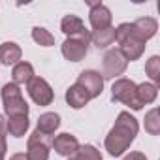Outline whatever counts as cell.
Wrapping results in <instances>:
<instances>
[{
  "label": "cell",
  "instance_id": "83f0119b",
  "mask_svg": "<svg viewBox=\"0 0 160 160\" xmlns=\"http://www.w3.org/2000/svg\"><path fill=\"white\" fill-rule=\"evenodd\" d=\"M0 160H4V152H0Z\"/></svg>",
  "mask_w": 160,
  "mask_h": 160
},
{
  "label": "cell",
  "instance_id": "6da1fadb",
  "mask_svg": "<svg viewBox=\"0 0 160 160\" xmlns=\"http://www.w3.org/2000/svg\"><path fill=\"white\" fill-rule=\"evenodd\" d=\"M139 132V124L138 119L134 115H130L128 111H121L117 115V121L113 124V128L109 130V134L106 136V151L111 156H121L124 151H128V147L134 143L136 136Z\"/></svg>",
  "mask_w": 160,
  "mask_h": 160
},
{
  "label": "cell",
  "instance_id": "e0dca14e",
  "mask_svg": "<svg viewBox=\"0 0 160 160\" xmlns=\"http://www.w3.org/2000/svg\"><path fill=\"white\" fill-rule=\"evenodd\" d=\"M6 126H8V134H10V136H13V138H23L25 132H27L28 126H30L28 115H13V117H8Z\"/></svg>",
  "mask_w": 160,
  "mask_h": 160
},
{
  "label": "cell",
  "instance_id": "52a82bcc",
  "mask_svg": "<svg viewBox=\"0 0 160 160\" xmlns=\"http://www.w3.org/2000/svg\"><path fill=\"white\" fill-rule=\"evenodd\" d=\"M81 89H85V92L89 94V98H98L104 91V77L100 72L96 70H83L79 73L77 81H75Z\"/></svg>",
  "mask_w": 160,
  "mask_h": 160
},
{
  "label": "cell",
  "instance_id": "ba28073f",
  "mask_svg": "<svg viewBox=\"0 0 160 160\" xmlns=\"http://www.w3.org/2000/svg\"><path fill=\"white\" fill-rule=\"evenodd\" d=\"M28 94H30V98L34 100V104H38V106H49L51 102H53V98H55V92H53V89H51V85L45 81L43 77H32L30 81H28Z\"/></svg>",
  "mask_w": 160,
  "mask_h": 160
},
{
  "label": "cell",
  "instance_id": "9a60e30c",
  "mask_svg": "<svg viewBox=\"0 0 160 160\" xmlns=\"http://www.w3.org/2000/svg\"><path fill=\"white\" fill-rule=\"evenodd\" d=\"M34 77V68L30 62H25V60H19L13 70H12V79L13 83L19 87V85H28V81Z\"/></svg>",
  "mask_w": 160,
  "mask_h": 160
},
{
  "label": "cell",
  "instance_id": "603a6c76",
  "mask_svg": "<svg viewBox=\"0 0 160 160\" xmlns=\"http://www.w3.org/2000/svg\"><path fill=\"white\" fill-rule=\"evenodd\" d=\"M75 158L77 160H102V152L94 145H79Z\"/></svg>",
  "mask_w": 160,
  "mask_h": 160
},
{
  "label": "cell",
  "instance_id": "3957f363",
  "mask_svg": "<svg viewBox=\"0 0 160 160\" xmlns=\"http://www.w3.org/2000/svg\"><path fill=\"white\" fill-rule=\"evenodd\" d=\"M111 100L113 102H121L124 106H128L134 111H139L143 106L138 100V85L132 79L126 77H119L111 87Z\"/></svg>",
  "mask_w": 160,
  "mask_h": 160
},
{
  "label": "cell",
  "instance_id": "d6986e66",
  "mask_svg": "<svg viewBox=\"0 0 160 160\" xmlns=\"http://www.w3.org/2000/svg\"><path fill=\"white\" fill-rule=\"evenodd\" d=\"M91 42H92L98 49H106V47H109V45L115 42V28L109 27V28H104V30L91 32Z\"/></svg>",
  "mask_w": 160,
  "mask_h": 160
},
{
  "label": "cell",
  "instance_id": "8fae6325",
  "mask_svg": "<svg viewBox=\"0 0 160 160\" xmlns=\"http://www.w3.org/2000/svg\"><path fill=\"white\" fill-rule=\"evenodd\" d=\"M60 30L68 38H85V40H91V30L85 28V23H83L81 17H77L73 13L64 15V19L60 21Z\"/></svg>",
  "mask_w": 160,
  "mask_h": 160
},
{
  "label": "cell",
  "instance_id": "4fadbf2b",
  "mask_svg": "<svg viewBox=\"0 0 160 160\" xmlns=\"http://www.w3.org/2000/svg\"><path fill=\"white\" fill-rule=\"evenodd\" d=\"M64 98H66V104H68L70 108H73V109H81V108H85L87 102L91 100L89 94L85 92V89H81L77 83H73L72 87H68Z\"/></svg>",
  "mask_w": 160,
  "mask_h": 160
},
{
  "label": "cell",
  "instance_id": "44dd1931",
  "mask_svg": "<svg viewBox=\"0 0 160 160\" xmlns=\"http://www.w3.org/2000/svg\"><path fill=\"white\" fill-rule=\"evenodd\" d=\"M145 132H149L151 136L160 134V111H158V108H152L145 115Z\"/></svg>",
  "mask_w": 160,
  "mask_h": 160
},
{
  "label": "cell",
  "instance_id": "ffe728a7",
  "mask_svg": "<svg viewBox=\"0 0 160 160\" xmlns=\"http://www.w3.org/2000/svg\"><path fill=\"white\" fill-rule=\"evenodd\" d=\"M158 96V87L154 83H141L138 85V100L141 106L145 104H152Z\"/></svg>",
  "mask_w": 160,
  "mask_h": 160
},
{
  "label": "cell",
  "instance_id": "5bb4252c",
  "mask_svg": "<svg viewBox=\"0 0 160 160\" xmlns=\"http://www.w3.org/2000/svg\"><path fill=\"white\" fill-rule=\"evenodd\" d=\"M21 55H23V51L15 42H4L0 45V62L4 66H10V64L15 66L21 60Z\"/></svg>",
  "mask_w": 160,
  "mask_h": 160
},
{
  "label": "cell",
  "instance_id": "5b68a950",
  "mask_svg": "<svg viewBox=\"0 0 160 160\" xmlns=\"http://www.w3.org/2000/svg\"><path fill=\"white\" fill-rule=\"evenodd\" d=\"M53 139L55 136H47V134H42L40 130H34L27 143V152H25L27 160H47Z\"/></svg>",
  "mask_w": 160,
  "mask_h": 160
},
{
  "label": "cell",
  "instance_id": "7c38bea8",
  "mask_svg": "<svg viewBox=\"0 0 160 160\" xmlns=\"http://www.w3.org/2000/svg\"><path fill=\"white\" fill-rule=\"evenodd\" d=\"M51 147L57 151V154H60V156H68V158H70V156H73V154L77 152V149H79V141H77L75 136L64 132V134H58V136L53 139Z\"/></svg>",
  "mask_w": 160,
  "mask_h": 160
},
{
  "label": "cell",
  "instance_id": "484cf974",
  "mask_svg": "<svg viewBox=\"0 0 160 160\" xmlns=\"http://www.w3.org/2000/svg\"><path fill=\"white\" fill-rule=\"evenodd\" d=\"M8 136V126H6V119L0 115V139H6Z\"/></svg>",
  "mask_w": 160,
  "mask_h": 160
},
{
  "label": "cell",
  "instance_id": "4316f807",
  "mask_svg": "<svg viewBox=\"0 0 160 160\" xmlns=\"http://www.w3.org/2000/svg\"><path fill=\"white\" fill-rule=\"evenodd\" d=\"M10 160H27V156H25V152H15L10 156Z\"/></svg>",
  "mask_w": 160,
  "mask_h": 160
},
{
  "label": "cell",
  "instance_id": "8992f818",
  "mask_svg": "<svg viewBox=\"0 0 160 160\" xmlns=\"http://www.w3.org/2000/svg\"><path fill=\"white\" fill-rule=\"evenodd\" d=\"M102 66H104L102 77H104V79H115V77H119V75H122V73L126 72L128 60H126V57H124L119 49H109V51L104 55Z\"/></svg>",
  "mask_w": 160,
  "mask_h": 160
},
{
  "label": "cell",
  "instance_id": "7a4b0ae2",
  "mask_svg": "<svg viewBox=\"0 0 160 160\" xmlns=\"http://www.w3.org/2000/svg\"><path fill=\"white\" fill-rule=\"evenodd\" d=\"M115 40L119 43V51L126 57V60H138L145 51V40L138 34L132 23H122L115 28Z\"/></svg>",
  "mask_w": 160,
  "mask_h": 160
},
{
  "label": "cell",
  "instance_id": "f1b7e54d",
  "mask_svg": "<svg viewBox=\"0 0 160 160\" xmlns=\"http://www.w3.org/2000/svg\"><path fill=\"white\" fill-rule=\"evenodd\" d=\"M68 160H77V158H75V156H70V158H68Z\"/></svg>",
  "mask_w": 160,
  "mask_h": 160
},
{
  "label": "cell",
  "instance_id": "277c9868",
  "mask_svg": "<svg viewBox=\"0 0 160 160\" xmlns=\"http://www.w3.org/2000/svg\"><path fill=\"white\" fill-rule=\"evenodd\" d=\"M2 104H4V111L8 117L28 115V104L23 98V92L15 83H6L2 87Z\"/></svg>",
  "mask_w": 160,
  "mask_h": 160
},
{
  "label": "cell",
  "instance_id": "cb8c5ba5",
  "mask_svg": "<svg viewBox=\"0 0 160 160\" xmlns=\"http://www.w3.org/2000/svg\"><path fill=\"white\" fill-rule=\"evenodd\" d=\"M145 72H147V75L152 79V83H154V85L160 83V57H158V55H152V57L147 60V64H145Z\"/></svg>",
  "mask_w": 160,
  "mask_h": 160
},
{
  "label": "cell",
  "instance_id": "ac0fdd59",
  "mask_svg": "<svg viewBox=\"0 0 160 160\" xmlns=\"http://www.w3.org/2000/svg\"><path fill=\"white\" fill-rule=\"evenodd\" d=\"M134 28L138 30V34L147 42L149 38H152L154 34H156V30H158V23H156V19H152V17H139V19H136L134 23Z\"/></svg>",
  "mask_w": 160,
  "mask_h": 160
},
{
  "label": "cell",
  "instance_id": "d4e9b609",
  "mask_svg": "<svg viewBox=\"0 0 160 160\" xmlns=\"http://www.w3.org/2000/svg\"><path fill=\"white\" fill-rule=\"evenodd\" d=\"M122 160H147V156H145L143 152H139V151H132V152L126 154Z\"/></svg>",
  "mask_w": 160,
  "mask_h": 160
},
{
  "label": "cell",
  "instance_id": "9c48e42d",
  "mask_svg": "<svg viewBox=\"0 0 160 160\" xmlns=\"http://www.w3.org/2000/svg\"><path fill=\"white\" fill-rule=\"evenodd\" d=\"M89 43L91 40H85V38H66L64 43L60 45V51H62V57L70 62H79L87 57V51H89Z\"/></svg>",
  "mask_w": 160,
  "mask_h": 160
},
{
  "label": "cell",
  "instance_id": "2e32d148",
  "mask_svg": "<svg viewBox=\"0 0 160 160\" xmlns=\"http://www.w3.org/2000/svg\"><path fill=\"white\" fill-rule=\"evenodd\" d=\"M58 126H60V115H58V113H53V111H47V113H42V115L38 117L36 130H40L42 134L53 136Z\"/></svg>",
  "mask_w": 160,
  "mask_h": 160
},
{
  "label": "cell",
  "instance_id": "30bf717a",
  "mask_svg": "<svg viewBox=\"0 0 160 160\" xmlns=\"http://www.w3.org/2000/svg\"><path fill=\"white\" fill-rule=\"evenodd\" d=\"M91 6V12H89V21H91V27L92 30H104V28H109L111 27V21H113V15L109 12L108 6H104L102 2H87Z\"/></svg>",
  "mask_w": 160,
  "mask_h": 160
},
{
  "label": "cell",
  "instance_id": "7402d4cb",
  "mask_svg": "<svg viewBox=\"0 0 160 160\" xmlns=\"http://www.w3.org/2000/svg\"><path fill=\"white\" fill-rule=\"evenodd\" d=\"M32 40H34L38 45H42V47H51V45H55V36H53L49 30H45L43 27H34V28H32Z\"/></svg>",
  "mask_w": 160,
  "mask_h": 160
}]
</instances>
